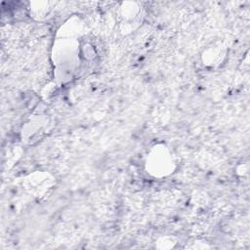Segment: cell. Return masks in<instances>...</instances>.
Here are the masks:
<instances>
[{"label": "cell", "instance_id": "1", "mask_svg": "<svg viewBox=\"0 0 250 250\" xmlns=\"http://www.w3.org/2000/svg\"><path fill=\"white\" fill-rule=\"evenodd\" d=\"M156 162L157 164H154L149 167L151 169L150 173H153L154 175H161V176L170 173L173 162H172V158L168 154L167 149H165L164 147L160 149L157 148L151 153L149 157V164L156 163Z\"/></svg>", "mask_w": 250, "mask_h": 250}]
</instances>
